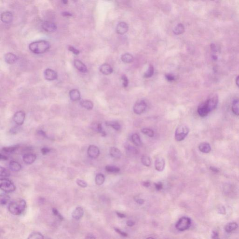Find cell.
Masks as SVG:
<instances>
[{
  "instance_id": "18",
  "label": "cell",
  "mask_w": 239,
  "mask_h": 239,
  "mask_svg": "<svg viewBox=\"0 0 239 239\" xmlns=\"http://www.w3.org/2000/svg\"><path fill=\"white\" fill-rule=\"evenodd\" d=\"M5 61L9 64H13L17 61V57L13 53H8L4 56Z\"/></svg>"
},
{
  "instance_id": "49",
  "label": "cell",
  "mask_w": 239,
  "mask_h": 239,
  "mask_svg": "<svg viewBox=\"0 0 239 239\" xmlns=\"http://www.w3.org/2000/svg\"><path fill=\"white\" fill-rule=\"evenodd\" d=\"M114 229H115V230L116 231V232L119 233V235H121L122 236H123V237H127L128 235L126 233L122 231H121V230L118 229V228H115Z\"/></svg>"
},
{
  "instance_id": "28",
  "label": "cell",
  "mask_w": 239,
  "mask_h": 239,
  "mask_svg": "<svg viewBox=\"0 0 239 239\" xmlns=\"http://www.w3.org/2000/svg\"><path fill=\"white\" fill-rule=\"evenodd\" d=\"M93 126V128L95 131L99 133L100 134H101V136H106V133L105 131L103 130V128H102V125L100 123H95L94 124Z\"/></svg>"
},
{
  "instance_id": "37",
  "label": "cell",
  "mask_w": 239,
  "mask_h": 239,
  "mask_svg": "<svg viewBox=\"0 0 239 239\" xmlns=\"http://www.w3.org/2000/svg\"><path fill=\"white\" fill-rule=\"evenodd\" d=\"M105 169L106 171L109 173H117L120 171V169L119 168L115 166H109V165L106 166Z\"/></svg>"
},
{
  "instance_id": "9",
  "label": "cell",
  "mask_w": 239,
  "mask_h": 239,
  "mask_svg": "<svg viewBox=\"0 0 239 239\" xmlns=\"http://www.w3.org/2000/svg\"><path fill=\"white\" fill-rule=\"evenodd\" d=\"M44 76L48 81H53L57 79V74L56 72L52 69L47 68L44 72Z\"/></svg>"
},
{
  "instance_id": "62",
  "label": "cell",
  "mask_w": 239,
  "mask_h": 239,
  "mask_svg": "<svg viewBox=\"0 0 239 239\" xmlns=\"http://www.w3.org/2000/svg\"><path fill=\"white\" fill-rule=\"evenodd\" d=\"M210 169L213 172H219V170L216 168L213 167H211L210 168Z\"/></svg>"
},
{
  "instance_id": "40",
  "label": "cell",
  "mask_w": 239,
  "mask_h": 239,
  "mask_svg": "<svg viewBox=\"0 0 239 239\" xmlns=\"http://www.w3.org/2000/svg\"><path fill=\"white\" fill-rule=\"evenodd\" d=\"M28 239H44V236L42 233L39 232H34L29 235V236L28 237Z\"/></svg>"
},
{
  "instance_id": "7",
  "label": "cell",
  "mask_w": 239,
  "mask_h": 239,
  "mask_svg": "<svg viewBox=\"0 0 239 239\" xmlns=\"http://www.w3.org/2000/svg\"><path fill=\"white\" fill-rule=\"evenodd\" d=\"M146 108L147 104L146 102L144 100H141L136 102L133 107V111L136 114L141 115V113L144 112Z\"/></svg>"
},
{
  "instance_id": "29",
  "label": "cell",
  "mask_w": 239,
  "mask_h": 239,
  "mask_svg": "<svg viewBox=\"0 0 239 239\" xmlns=\"http://www.w3.org/2000/svg\"><path fill=\"white\" fill-rule=\"evenodd\" d=\"M121 60L124 63H130L134 60V57L130 53H125L121 56Z\"/></svg>"
},
{
  "instance_id": "41",
  "label": "cell",
  "mask_w": 239,
  "mask_h": 239,
  "mask_svg": "<svg viewBox=\"0 0 239 239\" xmlns=\"http://www.w3.org/2000/svg\"><path fill=\"white\" fill-rule=\"evenodd\" d=\"M210 47H211V51H212V59H213V60H217V58H218V56H217V55L216 54V52H217V49L216 46L215 44H211Z\"/></svg>"
},
{
  "instance_id": "6",
  "label": "cell",
  "mask_w": 239,
  "mask_h": 239,
  "mask_svg": "<svg viewBox=\"0 0 239 239\" xmlns=\"http://www.w3.org/2000/svg\"><path fill=\"white\" fill-rule=\"evenodd\" d=\"M191 225V219L187 217H183L177 222L175 227L180 231H184L188 229Z\"/></svg>"
},
{
  "instance_id": "3",
  "label": "cell",
  "mask_w": 239,
  "mask_h": 239,
  "mask_svg": "<svg viewBox=\"0 0 239 239\" xmlns=\"http://www.w3.org/2000/svg\"><path fill=\"white\" fill-rule=\"evenodd\" d=\"M1 189L6 193L13 192L16 190V186L11 180L6 178L1 179Z\"/></svg>"
},
{
  "instance_id": "43",
  "label": "cell",
  "mask_w": 239,
  "mask_h": 239,
  "mask_svg": "<svg viewBox=\"0 0 239 239\" xmlns=\"http://www.w3.org/2000/svg\"><path fill=\"white\" fill-rule=\"evenodd\" d=\"M141 132L143 134H145L149 137H152L154 136V132L153 130L148 128H144L141 130Z\"/></svg>"
},
{
  "instance_id": "11",
  "label": "cell",
  "mask_w": 239,
  "mask_h": 239,
  "mask_svg": "<svg viewBox=\"0 0 239 239\" xmlns=\"http://www.w3.org/2000/svg\"><path fill=\"white\" fill-rule=\"evenodd\" d=\"M88 156L92 158H96L100 154V149L95 145H91L89 146L88 149Z\"/></svg>"
},
{
  "instance_id": "23",
  "label": "cell",
  "mask_w": 239,
  "mask_h": 239,
  "mask_svg": "<svg viewBox=\"0 0 239 239\" xmlns=\"http://www.w3.org/2000/svg\"><path fill=\"white\" fill-rule=\"evenodd\" d=\"M232 111L235 115L239 116V98L235 99L233 101Z\"/></svg>"
},
{
  "instance_id": "30",
  "label": "cell",
  "mask_w": 239,
  "mask_h": 239,
  "mask_svg": "<svg viewBox=\"0 0 239 239\" xmlns=\"http://www.w3.org/2000/svg\"><path fill=\"white\" fill-rule=\"evenodd\" d=\"M185 29L183 24H177L175 28L173 29V33L175 35H179L183 34L184 32Z\"/></svg>"
},
{
  "instance_id": "12",
  "label": "cell",
  "mask_w": 239,
  "mask_h": 239,
  "mask_svg": "<svg viewBox=\"0 0 239 239\" xmlns=\"http://www.w3.org/2000/svg\"><path fill=\"white\" fill-rule=\"evenodd\" d=\"M210 113L205 102H202L199 105L198 108V113L200 116L201 117L207 116Z\"/></svg>"
},
{
  "instance_id": "51",
  "label": "cell",
  "mask_w": 239,
  "mask_h": 239,
  "mask_svg": "<svg viewBox=\"0 0 239 239\" xmlns=\"http://www.w3.org/2000/svg\"><path fill=\"white\" fill-rule=\"evenodd\" d=\"M155 187L156 188L157 191H160L162 190L163 188V184L161 182H159V183H155Z\"/></svg>"
},
{
  "instance_id": "13",
  "label": "cell",
  "mask_w": 239,
  "mask_h": 239,
  "mask_svg": "<svg viewBox=\"0 0 239 239\" xmlns=\"http://www.w3.org/2000/svg\"><path fill=\"white\" fill-rule=\"evenodd\" d=\"M128 25L126 23L120 22L117 25L116 31L118 34L123 35L128 32Z\"/></svg>"
},
{
  "instance_id": "39",
  "label": "cell",
  "mask_w": 239,
  "mask_h": 239,
  "mask_svg": "<svg viewBox=\"0 0 239 239\" xmlns=\"http://www.w3.org/2000/svg\"><path fill=\"white\" fill-rule=\"evenodd\" d=\"M19 145H15L13 146H9V147H4L2 148V151L8 153H11L13 152L16 151L17 149H18L19 148Z\"/></svg>"
},
{
  "instance_id": "14",
  "label": "cell",
  "mask_w": 239,
  "mask_h": 239,
  "mask_svg": "<svg viewBox=\"0 0 239 239\" xmlns=\"http://www.w3.org/2000/svg\"><path fill=\"white\" fill-rule=\"evenodd\" d=\"M165 160L162 157H158L155 161V169L158 172H162L165 168Z\"/></svg>"
},
{
  "instance_id": "21",
  "label": "cell",
  "mask_w": 239,
  "mask_h": 239,
  "mask_svg": "<svg viewBox=\"0 0 239 239\" xmlns=\"http://www.w3.org/2000/svg\"><path fill=\"white\" fill-rule=\"evenodd\" d=\"M69 96L72 101H78L81 99L80 91L76 89H73L70 91Z\"/></svg>"
},
{
  "instance_id": "33",
  "label": "cell",
  "mask_w": 239,
  "mask_h": 239,
  "mask_svg": "<svg viewBox=\"0 0 239 239\" xmlns=\"http://www.w3.org/2000/svg\"><path fill=\"white\" fill-rule=\"evenodd\" d=\"M9 196L6 194H1L0 196V202L1 205H5L8 203L10 200Z\"/></svg>"
},
{
  "instance_id": "44",
  "label": "cell",
  "mask_w": 239,
  "mask_h": 239,
  "mask_svg": "<svg viewBox=\"0 0 239 239\" xmlns=\"http://www.w3.org/2000/svg\"><path fill=\"white\" fill-rule=\"evenodd\" d=\"M77 184L80 186V187L82 188H85L88 187V184L83 180L78 179L76 180Z\"/></svg>"
},
{
  "instance_id": "56",
  "label": "cell",
  "mask_w": 239,
  "mask_h": 239,
  "mask_svg": "<svg viewBox=\"0 0 239 239\" xmlns=\"http://www.w3.org/2000/svg\"><path fill=\"white\" fill-rule=\"evenodd\" d=\"M116 213L117 215L119 217V218H125L126 217V215L123 214V213H121L120 212H116Z\"/></svg>"
},
{
  "instance_id": "34",
  "label": "cell",
  "mask_w": 239,
  "mask_h": 239,
  "mask_svg": "<svg viewBox=\"0 0 239 239\" xmlns=\"http://www.w3.org/2000/svg\"><path fill=\"white\" fill-rule=\"evenodd\" d=\"M141 162L144 165H145L147 167H149V166H151V163L150 157L146 155H143V156H141Z\"/></svg>"
},
{
  "instance_id": "53",
  "label": "cell",
  "mask_w": 239,
  "mask_h": 239,
  "mask_svg": "<svg viewBox=\"0 0 239 239\" xmlns=\"http://www.w3.org/2000/svg\"><path fill=\"white\" fill-rule=\"evenodd\" d=\"M37 134L39 135V136H42V137H44V138L47 137V135H46V133H45V132L43 130H38V131H37Z\"/></svg>"
},
{
  "instance_id": "36",
  "label": "cell",
  "mask_w": 239,
  "mask_h": 239,
  "mask_svg": "<svg viewBox=\"0 0 239 239\" xmlns=\"http://www.w3.org/2000/svg\"><path fill=\"white\" fill-rule=\"evenodd\" d=\"M106 124L108 126H110L115 130H120L121 128V126L119 123L116 121H107L106 123Z\"/></svg>"
},
{
  "instance_id": "31",
  "label": "cell",
  "mask_w": 239,
  "mask_h": 239,
  "mask_svg": "<svg viewBox=\"0 0 239 239\" xmlns=\"http://www.w3.org/2000/svg\"><path fill=\"white\" fill-rule=\"evenodd\" d=\"M131 139L133 143L136 146H140L142 145V141L139 135L137 133H135L132 136Z\"/></svg>"
},
{
  "instance_id": "46",
  "label": "cell",
  "mask_w": 239,
  "mask_h": 239,
  "mask_svg": "<svg viewBox=\"0 0 239 239\" xmlns=\"http://www.w3.org/2000/svg\"><path fill=\"white\" fill-rule=\"evenodd\" d=\"M121 80H123V87L125 88H127L128 84V78L125 75H123L121 76Z\"/></svg>"
},
{
  "instance_id": "60",
  "label": "cell",
  "mask_w": 239,
  "mask_h": 239,
  "mask_svg": "<svg viewBox=\"0 0 239 239\" xmlns=\"http://www.w3.org/2000/svg\"><path fill=\"white\" fill-rule=\"evenodd\" d=\"M0 158L1 160H7V159H8V156H6L5 155H2V154H1Z\"/></svg>"
},
{
  "instance_id": "47",
  "label": "cell",
  "mask_w": 239,
  "mask_h": 239,
  "mask_svg": "<svg viewBox=\"0 0 239 239\" xmlns=\"http://www.w3.org/2000/svg\"><path fill=\"white\" fill-rule=\"evenodd\" d=\"M165 78L169 82H172V81H174L176 79L175 77L173 75V74H169V73L166 74L165 75Z\"/></svg>"
},
{
  "instance_id": "52",
  "label": "cell",
  "mask_w": 239,
  "mask_h": 239,
  "mask_svg": "<svg viewBox=\"0 0 239 239\" xmlns=\"http://www.w3.org/2000/svg\"><path fill=\"white\" fill-rule=\"evenodd\" d=\"M218 212H219V213H220V214H222V215H224L226 213V210H225V208L223 206H221V207H220L219 208V209H218Z\"/></svg>"
},
{
  "instance_id": "16",
  "label": "cell",
  "mask_w": 239,
  "mask_h": 239,
  "mask_svg": "<svg viewBox=\"0 0 239 239\" xmlns=\"http://www.w3.org/2000/svg\"><path fill=\"white\" fill-rule=\"evenodd\" d=\"M84 211L83 208L80 207H77L72 213V216L73 219L77 220H80L83 216Z\"/></svg>"
},
{
  "instance_id": "4",
  "label": "cell",
  "mask_w": 239,
  "mask_h": 239,
  "mask_svg": "<svg viewBox=\"0 0 239 239\" xmlns=\"http://www.w3.org/2000/svg\"><path fill=\"white\" fill-rule=\"evenodd\" d=\"M189 132V129L185 125H180L177 127L175 132V139L180 141L184 139Z\"/></svg>"
},
{
  "instance_id": "42",
  "label": "cell",
  "mask_w": 239,
  "mask_h": 239,
  "mask_svg": "<svg viewBox=\"0 0 239 239\" xmlns=\"http://www.w3.org/2000/svg\"><path fill=\"white\" fill-rule=\"evenodd\" d=\"M10 172L8 169L5 168L1 167H0V176L4 177H8L10 176Z\"/></svg>"
},
{
  "instance_id": "1",
  "label": "cell",
  "mask_w": 239,
  "mask_h": 239,
  "mask_svg": "<svg viewBox=\"0 0 239 239\" xmlns=\"http://www.w3.org/2000/svg\"><path fill=\"white\" fill-rule=\"evenodd\" d=\"M51 48V44L47 41L39 40L33 42L29 45V49L35 54L44 53Z\"/></svg>"
},
{
  "instance_id": "57",
  "label": "cell",
  "mask_w": 239,
  "mask_h": 239,
  "mask_svg": "<svg viewBox=\"0 0 239 239\" xmlns=\"http://www.w3.org/2000/svg\"><path fill=\"white\" fill-rule=\"evenodd\" d=\"M143 185L145 187H149L151 185V183L149 181H145V182H143Z\"/></svg>"
},
{
  "instance_id": "59",
  "label": "cell",
  "mask_w": 239,
  "mask_h": 239,
  "mask_svg": "<svg viewBox=\"0 0 239 239\" xmlns=\"http://www.w3.org/2000/svg\"><path fill=\"white\" fill-rule=\"evenodd\" d=\"M62 15H63V16H64V17H71L72 16V14L68 12H62Z\"/></svg>"
},
{
  "instance_id": "19",
  "label": "cell",
  "mask_w": 239,
  "mask_h": 239,
  "mask_svg": "<svg viewBox=\"0 0 239 239\" xmlns=\"http://www.w3.org/2000/svg\"><path fill=\"white\" fill-rule=\"evenodd\" d=\"M37 158V156L32 153H27L23 156V160L24 162L27 164H32L35 162Z\"/></svg>"
},
{
  "instance_id": "25",
  "label": "cell",
  "mask_w": 239,
  "mask_h": 239,
  "mask_svg": "<svg viewBox=\"0 0 239 239\" xmlns=\"http://www.w3.org/2000/svg\"><path fill=\"white\" fill-rule=\"evenodd\" d=\"M9 167L10 169L14 172H19L22 169L20 164L15 161H12L10 162Z\"/></svg>"
},
{
  "instance_id": "2",
  "label": "cell",
  "mask_w": 239,
  "mask_h": 239,
  "mask_svg": "<svg viewBox=\"0 0 239 239\" xmlns=\"http://www.w3.org/2000/svg\"><path fill=\"white\" fill-rule=\"evenodd\" d=\"M8 210L15 215H19L24 212L26 208V201L24 200L12 201L8 205Z\"/></svg>"
},
{
  "instance_id": "54",
  "label": "cell",
  "mask_w": 239,
  "mask_h": 239,
  "mask_svg": "<svg viewBox=\"0 0 239 239\" xmlns=\"http://www.w3.org/2000/svg\"><path fill=\"white\" fill-rule=\"evenodd\" d=\"M126 224H127V225L128 226V227H132V226L135 225V222H134V221H133V220H129L127 221Z\"/></svg>"
},
{
  "instance_id": "17",
  "label": "cell",
  "mask_w": 239,
  "mask_h": 239,
  "mask_svg": "<svg viewBox=\"0 0 239 239\" xmlns=\"http://www.w3.org/2000/svg\"><path fill=\"white\" fill-rule=\"evenodd\" d=\"M74 65L76 68L82 73H86L88 72V68L86 65L80 60H75Z\"/></svg>"
},
{
  "instance_id": "20",
  "label": "cell",
  "mask_w": 239,
  "mask_h": 239,
  "mask_svg": "<svg viewBox=\"0 0 239 239\" xmlns=\"http://www.w3.org/2000/svg\"><path fill=\"white\" fill-rule=\"evenodd\" d=\"M100 71L104 75H109L113 72V69L111 65L108 64H104L100 67Z\"/></svg>"
},
{
  "instance_id": "35",
  "label": "cell",
  "mask_w": 239,
  "mask_h": 239,
  "mask_svg": "<svg viewBox=\"0 0 239 239\" xmlns=\"http://www.w3.org/2000/svg\"><path fill=\"white\" fill-rule=\"evenodd\" d=\"M126 149L127 153H128L129 155H134L138 154L137 149L134 146L130 145H128L126 147Z\"/></svg>"
},
{
  "instance_id": "50",
  "label": "cell",
  "mask_w": 239,
  "mask_h": 239,
  "mask_svg": "<svg viewBox=\"0 0 239 239\" xmlns=\"http://www.w3.org/2000/svg\"><path fill=\"white\" fill-rule=\"evenodd\" d=\"M41 152L42 154L44 155H46L48 154L51 151L50 149L47 148V147H44L41 149Z\"/></svg>"
},
{
  "instance_id": "61",
  "label": "cell",
  "mask_w": 239,
  "mask_h": 239,
  "mask_svg": "<svg viewBox=\"0 0 239 239\" xmlns=\"http://www.w3.org/2000/svg\"><path fill=\"white\" fill-rule=\"evenodd\" d=\"M85 238H87V239H95L96 237H94L93 235L89 234L85 237Z\"/></svg>"
},
{
  "instance_id": "15",
  "label": "cell",
  "mask_w": 239,
  "mask_h": 239,
  "mask_svg": "<svg viewBox=\"0 0 239 239\" xmlns=\"http://www.w3.org/2000/svg\"><path fill=\"white\" fill-rule=\"evenodd\" d=\"M1 20L5 24H10L12 22L13 15L11 12L6 11L2 13L1 15Z\"/></svg>"
},
{
  "instance_id": "55",
  "label": "cell",
  "mask_w": 239,
  "mask_h": 239,
  "mask_svg": "<svg viewBox=\"0 0 239 239\" xmlns=\"http://www.w3.org/2000/svg\"><path fill=\"white\" fill-rule=\"evenodd\" d=\"M218 236H219V234L217 232L215 231H212V238H218Z\"/></svg>"
},
{
  "instance_id": "24",
  "label": "cell",
  "mask_w": 239,
  "mask_h": 239,
  "mask_svg": "<svg viewBox=\"0 0 239 239\" xmlns=\"http://www.w3.org/2000/svg\"><path fill=\"white\" fill-rule=\"evenodd\" d=\"M199 150L204 153H208L211 151V146L209 144L203 143L200 144L199 146Z\"/></svg>"
},
{
  "instance_id": "5",
  "label": "cell",
  "mask_w": 239,
  "mask_h": 239,
  "mask_svg": "<svg viewBox=\"0 0 239 239\" xmlns=\"http://www.w3.org/2000/svg\"><path fill=\"white\" fill-rule=\"evenodd\" d=\"M210 112L216 108L219 102V97L216 93L210 94L206 101H205Z\"/></svg>"
},
{
  "instance_id": "64",
  "label": "cell",
  "mask_w": 239,
  "mask_h": 239,
  "mask_svg": "<svg viewBox=\"0 0 239 239\" xmlns=\"http://www.w3.org/2000/svg\"><path fill=\"white\" fill-rule=\"evenodd\" d=\"M62 1V3L64 4H66L68 3V0H61Z\"/></svg>"
},
{
  "instance_id": "10",
  "label": "cell",
  "mask_w": 239,
  "mask_h": 239,
  "mask_svg": "<svg viewBox=\"0 0 239 239\" xmlns=\"http://www.w3.org/2000/svg\"><path fill=\"white\" fill-rule=\"evenodd\" d=\"M42 29L47 32L52 33L57 30V27L54 23L49 21H45L42 25Z\"/></svg>"
},
{
  "instance_id": "58",
  "label": "cell",
  "mask_w": 239,
  "mask_h": 239,
  "mask_svg": "<svg viewBox=\"0 0 239 239\" xmlns=\"http://www.w3.org/2000/svg\"><path fill=\"white\" fill-rule=\"evenodd\" d=\"M136 202L139 205H143L144 203V200L143 199H137L136 200Z\"/></svg>"
},
{
  "instance_id": "27",
  "label": "cell",
  "mask_w": 239,
  "mask_h": 239,
  "mask_svg": "<svg viewBox=\"0 0 239 239\" xmlns=\"http://www.w3.org/2000/svg\"><path fill=\"white\" fill-rule=\"evenodd\" d=\"M80 104L83 108L88 110H91L93 107V104L89 100H82L80 102Z\"/></svg>"
},
{
  "instance_id": "26",
  "label": "cell",
  "mask_w": 239,
  "mask_h": 239,
  "mask_svg": "<svg viewBox=\"0 0 239 239\" xmlns=\"http://www.w3.org/2000/svg\"><path fill=\"white\" fill-rule=\"evenodd\" d=\"M238 228V224L236 222H230L225 226V230L228 233L232 232L237 229Z\"/></svg>"
},
{
  "instance_id": "8",
  "label": "cell",
  "mask_w": 239,
  "mask_h": 239,
  "mask_svg": "<svg viewBox=\"0 0 239 239\" xmlns=\"http://www.w3.org/2000/svg\"><path fill=\"white\" fill-rule=\"evenodd\" d=\"M25 119V113L22 111L16 112L13 117V120L17 126H21L24 124Z\"/></svg>"
},
{
  "instance_id": "32",
  "label": "cell",
  "mask_w": 239,
  "mask_h": 239,
  "mask_svg": "<svg viewBox=\"0 0 239 239\" xmlns=\"http://www.w3.org/2000/svg\"><path fill=\"white\" fill-rule=\"evenodd\" d=\"M105 177L104 175L101 173L97 174L95 177V183L97 185H102L104 183Z\"/></svg>"
},
{
  "instance_id": "22",
  "label": "cell",
  "mask_w": 239,
  "mask_h": 239,
  "mask_svg": "<svg viewBox=\"0 0 239 239\" xmlns=\"http://www.w3.org/2000/svg\"><path fill=\"white\" fill-rule=\"evenodd\" d=\"M109 153H110V156L113 158L119 159L121 157V151L116 147H111L110 151H109Z\"/></svg>"
},
{
  "instance_id": "38",
  "label": "cell",
  "mask_w": 239,
  "mask_h": 239,
  "mask_svg": "<svg viewBox=\"0 0 239 239\" xmlns=\"http://www.w3.org/2000/svg\"><path fill=\"white\" fill-rule=\"evenodd\" d=\"M154 69L152 65H149L148 70L145 72L144 75V77L145 78H149L152 76L154 74Z\"/></svg>"
},
{
  "instance_id": "45",
  "label": "cell",
  "mask_w": 239,
  "mask_h": 239,
  "mask_svg": "<svg viewBox=\"0 0 239 239\" xmlns=\"http://www.w3.org/2000/svg\"><path fill=\"white\" fill-rule=\"evenodd\" d=\"M52 212L53 213V215H54L57 216L58 217L59 220H64V218H63V216L61 215L60 212H58V211H57V210L56 209V208H52Z\"/></svg>"
},
{
  "instance_id": "48",
  "label": "cell",
  "mask_w": 239,
  "mask_h": 239,
  "mask_svg": "<svg viewBox=\"0 0 239 239\" xmlns=\"http://www.w3.org/2000/svg\"><path fill=\"white\" fill-rule=\"evenodd\" d=\"M68 50L70 52H72L73 54L76 55H79L80 54V52L79 50L74 48L73 46H69L68 47Z\"/></svg>"
},
{
  "instance_id": "63",
  "label": "cell",
  "mask_w": 239,
  "mask_h": 239,
  "mask_svg": "<svg viewBox=\"0 0 239 239\" xmlns=\"http://www.w3.org/2000/svg\"><path fill=\"white\" fill-rule=\"evenodd\" d=\"M235 82L236 84V85L239 88V75H238V76L237 77V78H236V79L235 80Z\"/></svg>"
}]
</instances>
